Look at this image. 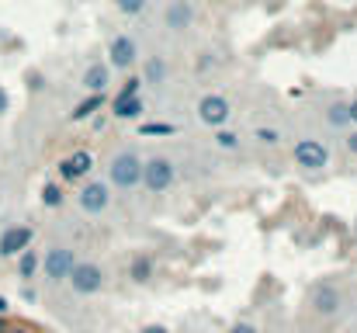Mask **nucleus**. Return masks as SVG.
Segmentation results:
<instances>
[{
  "label": "nucleus",
  "instance_id": "obj_1",
  "mask_svg": "<svg viewBox=\"0 0 357 333\" xmlns=\"http://www.w3.org/2000/svg\"><path fill=\"white\" fill-rule=\"evenodd\" d=\"M139 181H142V156L125 146L108 163V184H112V191H125L128 195V191L139 188Z\"/></svg>",
  "mask_w": 357,
  "mask_h": 333
},
{
  "label": "nucleus",
  "instance_id": "obj_2",
  "mask_svg": "<svg viewBox=\"0 0 357 333\" xmlns=\"http://www.w3.org/2000/svg\"><path fill=\"white\" fill-rule=\"evenodd\" d=\"M174 181H177V163L170 160V156H163V153H153L149 160H142V188L149 191V195H167L170 188H174Z\"/></svg>",
  "mask_w": 357,
  "mask_h": 333
},
{
  "label": "nucleus",
  "instance_id": "obj_3",
  "mask_svg": "<svg viewBox=\"0 0 357 333\" xmlns=\"http://www.w3.org/2000/svg\"><path fill=\"white\" fill-rule=\"evenodd\" d=\"M66 285L73 288V295H98V292H105L108 274L94 260H77L73 271H70V278H66Z\"/></svg>",
  "mask_w": 357,
  "mask_h": 333
},
{
  "label": "nucleus",
  "instance_id": "obj_4",
  "mask_svg": "<svg viewBox=\"0 0 357 333\" xmlns=\"http://www.w3.org/2000/svg\"><path fill=\"white\" fill-rule=\"evenodd\" d=\"M112 184L108 181H101V177H87L84 184H80V191H77V205L87 212V216H105L108 209H112Z\"/></svg>",
  "mask_w": 357,
  "mask_h": 333
},
{
  "label": "nucleus",
  "instance_id": "obj_5",
  "mask_svg": "<svg viewBox=\"0 0 357 333\" xmlns=\"http://www.w3.org/2000/svg\"><path fill=\"white\" fill-rule=\"evenodd\" d=\"M73 264H77V250H70V246H49V250L42 253L38 271H42V278H45L49 285H63V281L70 278Z\"/></svg>",
  "mask_w": 357,
  "mask_h": 333
},
{
  "label": "nucleus",
  "instance_id": "obj_6",
  "mask_svg": "<svg viewBox=\"0 0 357 333\" xmlns=\"http://www.w3.org/2000/svg\"><path fill=\"white\" fill-rule=\"evenodd\" d=\"M291 156H295V163H298L302 170H309V174L330 167V146H326L323 139H298L295 149H291Z\"/></svg>",
  "mask_w": 357,
  "mask_h": 333
},
{
  "label": "nucleus",
  "instance_id": "obj_7",
  "mask_svg": "<svg viewBox=\"0 0 357 333\" xmlns=\"http://www.w3.org/2000/svg\"><path fill=\"white\" fill-rule=\"evenodd\" d=\"M309 309H312L316 316H323V320H333V316L344 309V292H340L333 281H319V285H312V292H309Z\"/></svg>",
  "mask_w": 357,
  "mask_h": 333
},
{
  "label": "nucleus",
  "instance_id": "obj_8",
  "mask_svg": "<svg viewBox=\"0 0 357 333\" xmlns=\"http://www.w3.org/2000/svg\"><path fill=\"white\" fill-rule=\"evenodd\" d=\"M229 118H233L229 98H222V94H205V98L198 101V121H202V125H208V128H226Z\"/></svg>",
  "mask_w": 357,
  "mask_h": 333
},
{
  "label": "nucleus",
  "instance_id": "obj_9",
  "mask_svg": "<svg viewBox=\"0 0 357 333\" xmlns=\"http://www.w3.org/2000/svg\"><path fill=\"white\" fill-rule=\"evenodd\" d=\"M135 63H139V45H135V38L125 35V31L115 35V38L108 42V66L128 73V70H135Z\"/></svg>",
  "mask_w": 357,
  "mask_h": 333
},
{
  "label": "nucleus",
  "instance_id": "obj_10",
  "mask_svg": "<svg viewBox=\"0 0 357 333\" xmlns=\"http://www.w3.org/2000/svg\"><path fill=\"white\" fill-rule=\"evenodd\" d=\"M91 174H94V153H87V149H73L66 160H59V177L70 184L87 181Z\"/></svg>",
  "mask_w": 357,
  "mask_h": 333
},
{
  "label": "nucleus",
  "instance_id": "obj_11",
  "mask_svg": "<svg viewBox=\"0 0 357 333\" xmlns=\"http://www.w3.org/2000/svg\"><path fill=\"white\" fill-rule=\"evenodd\" d=\"M35 239V229L31 225H7L0 232V257H17L21 250H28Z\"/></svg>",
  "mask_w": 357,
  "mask_h": 333
},
{
  "label": "nucleus",
  "instance_id": "obj_12",
  "mask_svg": "<svg viewBox=\"0 0 357 333\" xmlns=\"http://www.w3.org/2000/svg\"><path fill=\"white\" fill-rule=\"evenodd\" d=\"M163 24L170 28V31H188L191 24H195V3L191 0H170L167 3V14H163Z\"/></svg>",
  "mask_w": 357,
  "mask_h": 333
},
{
  "label": "nucleus",
  "instance_id": "obj_13",
  "mask_svg": "<svg viewBox=\"0 0 357 333\" xmlns=\"http://www.w3.org/2000/svg\"><path fill=\"white\" fill-rule=\"evenodd\" d=\"M108 84H112V66L101 63V59H94V63L84 70V77H80V87H84L87 94H105Z\"/></svg>",
  "mask_w": 357,
  "mask_h": 333
},
{
  "label": "nucleus",
  "instance_id": "obj_14",
  "mask_svg": "<svg viewBox=\"0 0 357 333\" xmlns=\"http://www.w3.org/2000/svg\"><path fill=\"white\" fill-rule=\"evenodd\" d=\"M167 77H170V66H167V59L163 56H149L146 59V66H142V84H149V87H160V84H167Z\"/></svg>",
  "mask_w": 357,
  "mask_h": 333
},
{
  "label": "nucleus",
  "instance_id": "obj_15",
  "mask_svg": "<svg viewBox=\"0 0 357 333\" xmlns=\"http://www.w3.org/2000/svg\"><path fill=\"white\" fill-rule=\"evenodd\" d=\"M38 264H42V253H38V250H31V246L21 250V253H17V278H21V281H31V278L38 274Z\"/></svg>",
  "mask_w": 357,
  "mask_h": 333
},
{
  "label": "nucleus",
  "instance_id": "obj_16",
  "mask_svg": "<svg viewBox=\"0 0 357 333\" xmlns=\"http://www.w3.org/2000/svg\"><path fill=\"white\" fill-rule=\"evenodd\" d=\"M146 111V105H142V98H115V105H112V114L115 118H139Z\"/></svg>",
  "mask_w": 357,
  "mask_h": 333
},
{
  "label": "nucleus",
  "instance_id": "obj_17",
  "mask_svg": "<svg viewBox=\"0 0 357 333\" xmlns=\"http://www.w3.org/2000/svg\"><path fill=\"white\" fill-rule=\"evenodd\" d=\"M153 274H156V264H153L149 257H135V260L128 264V278H132L135 285H146Z\"/></svg>",
  "mask_w": 357,
  "mask_h": 333
},
{
  "label": "nucleus",
  "instance_id": "obj_18",
  "mask_svg": "<svg viewBox=\"0 0 357 333\" xmlns=\"http://www.w3.org/2000/svg\"><path fill=\"white\" fill-rule=\"evenodd\" d=\"M101 98H105V94H87V101H80L77 108L70 111V118H73V121H87L94 111L101 108Z\"/></svg>",
  "mask_w": 357,
  "mask_h": 333
},
{
  "label": "nucleus",
  "instance_id": "obj_19",
  "mask_svg": "<svg viewBox=\"0 0 357 333\" xmlns=\"http://www.w3.org/2000/svg\"><path fill=\"white\" fill-rule=\"evenodd\" d=\"M326 121H330V125H337V128L351 125V111H347V101H333V105L326 108Z\"/></svg>",
  "mask_w": 357,
  "mask_h": 333
},
{
  "label": "nucleus",
  "instance_id": "obj_20",
  "mask_svg": "<svg viewBox=\"0 0 357 333\" xmlns=\"http://www.w3.org/2000/svg\"><path fill=\"white\" fill-rule=\"evenodd\" d=\"M212 142L219 149H239V132H233V128H212Z\"/></svg>",
  "mask_w": 357,
  "mask_h": 333
},
{
  "label": "nucleus",
  "instance_id": "obj_21",
  "mask_svg": "<svg viewBox=\"0 0 357 333\" xmlns=\"http://www.w3.org/2000/svg\"><path fill=\"white\" fill-rule=\"evenodd\" d=\"M63 202H66V195H63L59 184H45V188H42V205H45V209H59Z\"/></svg>",
  "mask_w": 357,
  "mask_h": 333
},
{
  "label": "nucleus",
  "instance_id": "obj_22",
  "mask_svg": "<svg viewBox=\"0 0 357 333\" xmlns=\"http://www.w3.org/2000/svg\"><path fill=\"white\" fill-rule=\"evenodd\" d=\"M253 139L264 142V146H278V142H281V132H278V128H267V125H257V128H253Z\"/></svg>",
  "mask_w": 357,
  "mask_h": 333
},
{
  "label": "nucleus",
  "instance_id": "obj_23",
  "mask_svg": "<svg viewBox=\"0 0 357 333\" xmlns=\"http://www.w3.org/2000/svg\"><path fill=\"white\" fill-rule=\"evenodd\" d=\"M115 7H119L125 17H135V14H142L149 7V0H115Z\"/></svg>",
  "mask_w": 357,
  "mask_h": 333
},
{
  "label": "nucleus",
  "instance_id": "obj_24",
  "mask_svg": "<svg viewBox=\"0 0 357 333\" xmlns=\"http://www.w3.org/2000/svg\"><path fill=\"white\" fill-rule=\"evenodd\" d=\"M139 91H142V80L139 77H128V84L119 91V98H139Z\"/></svg>",
  "mask_w": 357,
  "mask_h": 333
},
{
  "label": "nucleus",
  "instance_id": "obj_25",
  "mask_svg": "<svg viewBox=\"0 0 357 333\" xmlns=\"http://www.w3.org/2000/svg\"><path fill=\"white\" fill-rule=\"evenodd\" d=\"M347 153L357 156V128H351V135H347Z\"/></svg>",
  "mask_w": 357,
  "mask_h": 333
},
{
  "label": "nucleus",
  "instance_id": "obj_26",
  "mask_svg": "<svg viewBox=\"0 0 357 333\" xmlns=\"http://www.w3.org/2000/svg\"><path fill=\"white\" fill-rule=\"evenodd\" d=\"M7 111H10V94L0 87V114H7Z\"/></svg>",
  "mask_w": 357,
  "mask_h": 333
},
{
  "label": "nucleus",
  "instance_id": "obj_27",
  "mask_svg": "<svg viewBox=\"0 0 357 333\" xmlns=\"http://www.w3.org/2000/svg\"><path fill=\"white\" fill-rule=\"evenodd\" d=\"M142 132H156V135H167V132H174L170 125H146Z\"/></svg>",
  "mask_w": 357,
  "mask_h": 333
},
{
  "label": "nucleus",
  "instance_id": "obj_28",
  "mask_svg": "<svg viewBox=\"0 0 357 333\" xmlns=\"http://www.w3.org/2000/svg\"><path fill=\"white\" fill-rule=\"evenodd\" d=\"M229 333H260V330H257L253 323H236V327H233Z\"/></svg>",
  "mask_w": 357,
  "mask_h": 333
},
{
  "label": "nucleus",
  "instance_id": "obj_29",
  "mask_svg": "<svg viewBox=\"0 0 357 333\" xmlns=\"http://www.w3.org/2000/svg\"><path fill=\"white\" fill-rule=\"evenodd\" d=\"M139 333H170L167 327H160V323H149V327H142Z\"/></svg>",
  "mask_w": 357,
  "mask_h": 333
},
{
  "label": "nucleus",
  "instance_id": "obj_30",
  "mask_svg": "<svg viewBox=\"0 0 357 333\" xmlns=\"http://www.w3.org/2000/svg\"><path fill=\"white\" fill-rule=\"evenodd\" d=\"M347 111H351V125L357 128V98L354 101H347Z\"/></svg>",
  "mask_w": 357,
  "mask_h": 333
},
{
  "label": "nucleus",
  "instance_id": "obj_31",
  "mask_svg": "<svg viewBox=\"0 0 357 333\" xmlns=\"http://www.w3.org/2000/svg\"><path fill=\"white\" fill-rule=\"evenodd\" d=\"M7 313H10V302H7V299L0 295V316H7Z\"/></svg>",
  "mask_w": 357,
  "mask_h": 333
}]
</instances>
